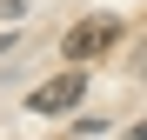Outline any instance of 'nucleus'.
Returning <instances> with one entry per match:
<instances>
[{
  "label": "nucleus",
  "mask_w": 147,
  "mask_h": 140,
  "mask_svg": "<svg viewBox=\"0 0 147 140\" xmlns=\"http://www.w3.org/2000/svg\"><path fill=\"white\" fill-rule=\"evenodd\" d=\"M114 40H120V20L114 13H94V20H80V27H67L60 54H67V67H80V60H100Z\"/></svg>",
  "instance_id": "nucleus-1"
},
{
  "label": "nucleus",
  "mask_w": 147,
  "mask_h": 140,
  "mask_svg": "<svg viewBox=\"0 0 147 140\" xmlns=\"http://www.w3.org/2000/svg\"><path fill=\"white\" fill-rule=\"evenodd\" d=\"M80 93H87V74L74 67V74H54V80H40L27 93V107L34 113H67V107H80Z\"/></svg>",
  "instance_id": "nucleus-2"
},
{
  "label": "nucleus",
  "mask_w": 147,
  "mask_h": 140,
  "mask_svg": "<svg viewBox=\"0 0 147 140\" xmlns=\"http://www.w3.org/2000/svg\"><path fill=\"white\" fill-rule=\"evenodd\" d=\"M134 67H140V80H147V47H140V54H134Z\"/></svg>",
  "instance_id": "nucleus-3"
},
{
  "label": "nucleus",
  "mask_w": 147,
  "mask_h": 140,
  "mask_svg": "<svg viewBox=\"0 0 147 140\" xmlns=\"http://www.w3.org/2000/svg\"><path fill=\"white\" fill-rule=\"evenodd\" d=\"M134 140H147V120H140V127H134Z\"/></svg>",
  "instance_id": "nucleus-4"
}]
</instances>
